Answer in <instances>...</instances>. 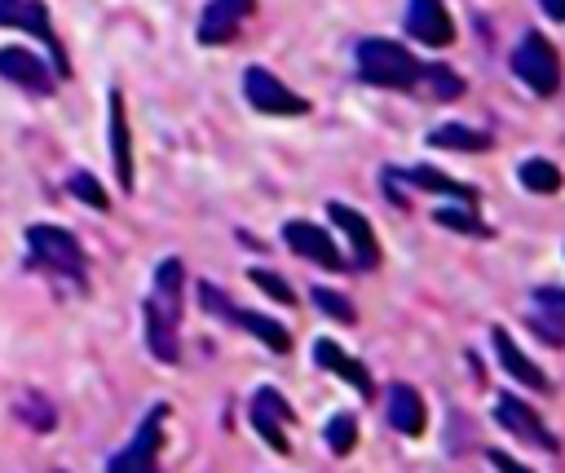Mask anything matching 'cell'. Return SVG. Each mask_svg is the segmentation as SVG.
Here are the masks:
<instances>
[{
	"label": "cell",
	"instance_id": "obj_1",
	"mask_svg": "<svg viewBox=\"0 0 565 473\" xmlns=\"http://www.w3.org/2000/svg\"><path fill=\"white\" fill-rule=\"evenodd\" d=\"M181 283L185 270L177 256L159 261L154 270V292L146 296L141 314H146V345L159 362H177L181 358V340H177V318H181Z\"/></svg>",
	"mask_w": 565,
	"mask_h": 473
},
{
	"label": "cell",
	"instance_id": "obj_2",
	"mask_svg": "<svg viewBox=\"0 0 565 473\" xmlns=\"http://www.w3.org/2000/svg\"><path fill=\"white\" fill-rule=\"evenodd\" d=\"M358 75L366 84H375V88H415L419 75H424V66L415 62L411 49L371 35V40L358 44Z\"/></svg>",
	"mask_w": 565,
	"mask_h": 473
},
{
	"label": "cell",
	"instance_id": "obj_3",
	"mask_svg": "<svg viewBox=\"0 0 565 473\" xmlns=\"http://www.w3.org/2000/svg\"><path fill=\"white\" fill-rule=\"evenodd\" d=\"M26 248H31V265L57 274V278H71V283H84V248L71 230L62 225H26Z\"/></svg>",
	"mask_w": 565,
	"mask_h": 473
},
{
	"label": "cell",
	"instance_id": "obj_4",
	"mask_svg": "<svg viewBox=\"0 0 565 473\" xmlns=\"http://www.w3.org/2000/svg\"><path fill=\"white\" fill-rule=\"evenodd\" d=\"M512 71H516V80L530 84L539 97H552V93L561 88V57H556L552 40L539 35V31H530V35L512 49Z\"/></svg>",
	"mask_w": 565,
	"mask_h": 473
},
{
	"label": "cell",
	"instance_id": "obj_5",
	"mask_svg": "<svg viewBox=\"0 0 565 473\" xmlns=\"http://www.w3.org/2000/svg\"><path fill=\"white\" fill-rule=\"evenodd\" d=\"M163 420H168V407H150L146 420L137 424L132 442L124 451L110 455L106 473H159V442H163Z\"/></svg>",
	"mask_w": 565,
	"mask_h": 473
},
{
	"label": "cell",
	"instance_id": "obj_6",
	"mask_svg": "<svg viewBox=\"0 0 565 473\" xmlns=\"http://www.w3.org/2000/svg\"><path fill=\"white\" fill-rule=\"evenodd\" d=\"M0 27H13V31H26L35 35L44 49H53V66H57V80L71 75V62L62 53V40L53 35V22H49V4L44 0H0Z\"/></svg>",
	"mask_w": 565,
	"mask_h": 473
},
{
	"label": "cell",
	"instance_id": "obj_7",
	"mask_svg": "<svg viewBox=\"0 0 565 473\" xmlns=\"http://www.w3.org/2000/svg\"><path fill=\"white\" fill-rule=\"evenodd\" d=\"M243 93H247V102L256 106V111H265V115H305L309 111V102L300 97V93H291L274 71H265V66H247L243 71Z\"/></svg>",
	"mask_w": 565,
	"mask_h": 473
},
{
	"label": "cell",
	"instance_id": "obj_8",
	"mask_svg": "<svg viewBox=\"0 0 565 473\" xmlns=\"http://www.w3.org/2000/svg\"><path fill=\"white\" fill-rule=\"evenodd\" d=\"M494 420H499L512 438H521V442H530V446H539V451H561L556 433H552L521 398H512V393H499V398H494Z\"/></svg>",
	"mask_w": 565,
	"mask_h": 473
},
{
	"label": "cell",
	"instance_id": "obj_9",
	"mask_svg": "<svg viewBox=\"0 0 565 473\" xmlns=\"http://www.w3.org/2000/svg\"><path fill=\"white\" fill-rule=\"evenodd\" d=\"M296 420V411L287 407V398L278 393V389H256V398H252V424H256V433L278 451V455H287L291 451V442H287V429L282 424H291Z\"/></svg>",
	"mask_w": 565,
	"mask_h": 473
},
{
	"label": "cell",
	"instance_id": "obj_10",
	"mask_svg": "<svg viewBox=\"0 0 565 473\" xmlns=\"http://www.w3.org/2000/svg\"><path fill=\"white\" fill-rule=\"evenodd\" d=\"M0 75L9 80V84H18V88H26V93H35V97H49L53 93V66L49 62H40L31 49H18V44H4L0 49Z\"/></svg>",
	"mask_w": 565,
	"mask_h": 473
},
{
	"label": "cell",
	"instance_id": "obj_11",
	"mask_svg": "<svg viewBox=\"0 0 565 473\" xmlns=\"http://www.w3.org/2000/svg\"><path fill=\"white\" fill-rule=\"evenodd\" d=\"M406 35H415L428 49H446L455 40V22L441 0H411L406 9Z\"/></svg>",
	"mask_w": 565,
	"mask_h": 473
},
{
	"label": "cell",
	"instance_id": "obj_12",
	"mask_svg": "<svg viewBox=\"0 0 565 473\" xmlns=\"http://www.w3.org/2000/svg\"><path fill=\"white\" fill-rule=\"evenodd\" d=\"M282 239H287L291 252H300L305 261H318L322 270H340V265H344V256L335 252L331 234L318 230L313 221H287V225H282Z\"/></svg>",
	"mask_w": 565,
	"mask_h": 473
},
{
	"label": "cell",
	"instance_id": "obj_13",
	"mask_svg": "<svg viewBox=\"0 0 565 473\" xmlns=\"http://www.w3.org/2000/svg\"><path fill=\"white\" fill-rule=\"evenodd\" d=\"M530 327L547 345H565V287H534L530 296Z\"/></svg>",
	"mask_w": 565,
	"mask_h": 473
},
{
	"label": "cell",
	"instance_id": "obj_14",
	"mask_svg": "<svg viewBox=\"0 0 565 473\" xmlns=\"http://www.w3.org/2000/svg\"><path fill=\"white\" fill-rule=\"evenodd\" d=\"M252 4H256V0H207V9H203V18H199V40H203V44H225V40H234L238 27H243V18L252 13Z\"/></svg>",
	"mask_w": 565,
	"mask_h": 473
},
{
	"label": "cell",
	"instance_id": "obj_15",
	"mask_svg": "<svg viewBox=\"0 0 565 473\" xmlns=\"http://www.w3.org/2000/svg\"><path fill=\"white\" fill-rule=\"evenodd\" d=\"M327 212H331V221L344 230V239L353 243V261H358L362 270H375V265H380V243H375V230L366 225V217L353 212L349 203H331Z\"/></svg>",
	"mask_w": 565,
	"mask_h": 473
},
{
	"label": "cell",
	"instance_id": "obj_16",
	"mask_svg": "<svg viewBox=\"0 0 565 473\" xmlns=\"http://www.w3.org/2000/svg\"><path fill=\"white\" fill-rule=\"evenodd\" d=\"M110 159H115L119 186L132 190V137H128V111L119 88H110Z\"/></svg>",
	"mask_w": 565,
	"mask_h": 473
},
{
	"label": "cell",
	"instance_id": "obj_17",
	"mask_svg": "<svg viewBox=\"0 0 565 473\" xmlns=\"http://www.w3.org/2000/svg\"><path fill=\"white\" fill-rule=\"evenodd\" d=\"M313 362H318V367H327V371H335L340 380H349L362 398H371V393H375V389H371V371H366L358 358H349L335 340H313Z\"/></svg>",
	"mask_w": 565,
	"mask_h": 473
},
{
	"label": "cell",
	"instance_id": "obj_18",
	"mask_svg": "<svg viewBox=\"0 0 565 473\" xmlns=\"http://www.w3.org/2000/svg\"><path fill=\"white\" fill-rule=\"evenodd\" d=\"M388 424L406 438L424 433V398L411 385H388Z\"/></svg>",
	"mask_w": 565,
	"mask_h": 473
},
{
	"label": "cell",
	"instance_id": "obj_19",
	"mask_svg": "<svg viewBox=\"0 0 565 473\" xmlns=\"http://www.w3.org/2000/svg\"><path fill=\"white\" fill-rule=\"evenodd\" d=\"M230 323H238L243 332H252L260 345H269L274 354H287L291 349V336H287V327L278 323V318H269V314H256V309H234L230 305V314H225Z\"/></svg>",
	"mask_w": 565,
	"mask_h": 473
},
{
	"label": "cell",
	"instance_id": "obj_20",
	"mask_svg": "<svg viewBox=\"0 0 565 473\" xmlns=\"http://www.w3.org/2000/svg\"><path fill=\"white\" fill-rule=\"evenodd\" d=\"M490 340H494V349H499V362H503L521 385H530V389H547V376H543V371H539V367L516 349V340L508 336V327H494V332H490Z\"/></svg>",
	"mask_w": 565,
	"mask_h": 473
},
{
	"label": "cell",
	"instance_id": "obj_21",
	"mask_svg": "<svg viewBox=\"0 0 565 473\" xmlns=\"http://www.w3.org/2000/svg\"><path fill=\"white\" fill-rule=\"evenodd\" d=\"M13 416H18V420H26L35 433H49V429L57 424V411H53V402H49L40 389H26V393L13 402Z\"/></svg>",
	"mask_w": 565,
	"mask_h": 473
},
{
	"label": "cell",
	"instance_id": "obj_22",
	"mask_svg": "<svg viewBox=\"0 0 565 473\" xmlns=\"http://www.w3.org/2000/svg\"><path fill=\"white\" fill-rule=\"evenodd\" d=\"M428 141H433V146H441V150H486V146H490V137H486V133L463 128V124H437V128L428 133Z\"/></svg>",
	"mask_w": 565,
	"mask_h": 473
},
{
	"label": "cell",
	"instance_id": "obj_23",
	"mask_svg": "<svg viewBox=\"0 0 565 473\" xmlns=\"http://www.w3.org/2000/svg\"><path fill=\"white\" fill-rule=\"evenodd\" d=\"M411 186H419V190H437V195H455V199H463V203H477V190L472 186H459V181H450L446 172H437V168H411V172H402Z\"/></svg>",
	"mask_w": 565,
	"mask_h": 473
},
{
	"label": "cell",
	"instance_id": "obj_24",
	"mask_svg": "<svg viewBox=\"0 0 565 473\" xmlns=\"http://www.w3.org/2000/svg\"><path fill=\"white\" fill-rule=\"evenodd\" d=\"M521 186L534 195H556L561 190V168L552 159H525L521 164Z\"/></svg>",
	"mask_w": 565,
	"mask_h": 473
},
{
	"label": "cell",
	"instance_id": "obj_25",
	"mask_svg": "<svg viewBox=\"0 0 565 473\" xmlns=\"http://www.w3.org/2000/svg\"><path fill=\"white\" fill-rule=\"evenodd\" d=\"M66 190H71L79 203L97 208V212H106V208H110V195L102 190V181H97L93 172H71V177H66Z\"/></svg>",
	"mask_w": 565,
	"mask_h": 473
},
{
	"label": "cell",
	"instance_id": "obj_26",
	"mask_svg": "<svg viewBox=\"0 0 565 473\" xmlns=\"http://www.w3.org/2000/svg\"><path fill=\"white\" fill-rule=\"evenodd\" d=\"M433 217H437V225L459 230V234H477V239H486V234H490V225L472 217V203H468V208H437Z\"/></svg>",
	"mask_w": 565,
	"mask_h": 473
},
{
	"label": "cell",
	"instance_id": "obj_27",
	"mask_svg": "<svg viewBox=\"0 0 565 473\" xmlns=\"http://www.w3.org/2000/svg\"><path fill=\"white\" fill-rule=\"evenodd\" d=\"M327 446H331L335 455H349V451L358 446V420L344 416V411L331 416V420H327Z\"/></svg>",
	"mask_w": 565,
	"mask_h": 473
},
{
	"label": "cell",
	"instance_id": "obj_28",
	"mask_svg": "<svg viewBox=\"0 0 565 473\" xmlns=\"http://www.w3.org/2000/svg\"><path fill=\"white\" fill-rule=\"evenodd\" d=\"M313 305H318L327 318H335V323H358L353 301H344V296H340V292H331V287H313Z\"/></svg>",
	"mask_w": 565,
	"mask_h": 473
},
{
	"label": "cell",
	"instance_id": "obj_29",
	"mask_svg": "<svg viewBox=\"0 0 565 473\" xmlns=\"http://www.w3.org/2000/svg\"><path fill=\"white\" fill-rule=\"evenodd\" d=\"M424 84H433V93L437 97H459L463 93V80H455L450 75V66H424V75H419Z\"/></svg>",
	"mask_w": 565,
	"mask_h": 473
},
{
	"label": "cell",
	"instance_id": "obj_30",
	"mask_svg": "<svg viewBox=\"0 0 565 473\" xmlns=\"http://www.w3.org/2000/svg\"><path fill=\"white\" fill-rule=\"evenodd\" d=\"M247 278H252V283H256L265 296H274V301H282V305H291V301H296V292H291V287H287V283H282L274 270H252Z\"/></svg>",
	"mask_w": 565,
	"mask_h": 473
},
{
	"label": "cell",
	"instance_id": "obj_31",
	"mask_svg": "<svg viewBox=\"0 0 565 473\" xmlns=\"http://www.w3.org/2000/svg\"><path fill=\"white\" fill-rule=\"evenodd\" d=\"M384 195H388L397 208H406V195H402V172H397V168H384Z\"/></svg>",
	"mask_w": 565,
	"mask_h": 473
},
{
	"label": "cell",
	"instance_id": "obj_32",
	"mask_svg": "<svg viewBox=\"0 0 565 473\" xmlns=\"http://www.w3.org/2000/svg\"><path fill=\"white\" fill-rule=\"evenodd\" d=\"M490 464H494L499 473H530V469H525L521 460H512L508 451H490Z\"/></svg>",
	"mask_w": 565,
	"mask_h": 473
},
{
	"label": "cell",
	"instance_id": "obj_33",
	"mask_svg": "<svg viewBox=\"0 0 565 473\" xmlns=\"http://www.w3.org/2000/svg\"><path fill=\"white\" fill-rule=\"evenodd\" d=\"M539 4H543V13H547V18L565 22V0H539Z\"/></svg>",
	"mask_w": 565,
	"mask_h": 473
}]
</instances>
